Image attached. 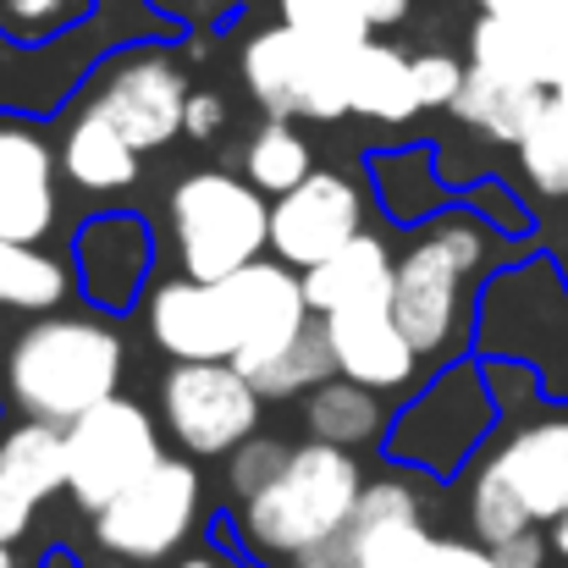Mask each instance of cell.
Wrapping results in <instances>:
<instances>
[{
    "label": "cell",
    "instance_id": "cell-1",
    "mask_svg": "<svg viewBox=\"0 0 568 568\" xmlns=\"http://www.w3.org/2000/svg\"><path fill=\"white\" fill-rule=\"evenodd\" d=\"M315 321L304 276L282 260H254L221 282L178 276L150 298V337L178 365H254Z\"/></svg>",
    "mask_w": 568,
    "mask_h": 568
},
{
    "label": "cell",
    "instance_id": "cell-32",
    "mask_svg": "<svg viewBox=\"0 0 568 568\" xmlns=\"http://www.w3.org/2000/svg\"><path fill=\"white\" fill-rule=\"evenodd\" d=\"M89 0H0V22L22 39H39V33H55L67 28Z\"/></svg>",
    "mask_w": 568,
    "mask_h": 568
},
{
    "label": "cell",
    "instance_id": "cell-42",
    "mask_svg": "<svg viewBox=\"0 0 568 568\" xmlns=\"http://www.w3.org/2000/svg\"><path fill=\"white\" fill-rule=\"evenodd\" d=\"M0 568H11V547H0Z\"/></svg>",
    "mask_w": 568,
    "mask_h": 568
},
{
    "label": "cell",
    "instance_id": "cell-6",
    "mask_svg": "<svg viewBox=\"0 0 568 568\" xmlns=\"http://www.w3.org/2000/svg\"><path fill=\"white\" fill-rule=\"evenodd\" d=\"M348 55L354 50L321 44V39L276 22L243 44V83L276 122H293V116L337 122L354 111L348 105Z\"/></svg>",
    "mask_w": 568,
    "mask_h": 568
},
{
    "label": "cell",
    "instance_id": "cell-2",
    "mask_svg": "<svg viewBox=\"0 0 568 568\" xmlns=\"http://www.w3.org/2000/svg\"><path fill=\"white\" fill-rule=\"evenodd\" d=\"M122 337L105 321L89 315H44L33 321L0 359L6 397L44 425H78L89 408L122 397Z\"/></svg>",
    "mask_w": 568,
    "mask_h": 568
},
{
    "label": "cell",
    "instance_id": "cell-10",
    "mask_svg": "<svg viewBox=\"0 0 568 568\" xmlns=\"http://www.w3.org/2000/svg\"><path fill=\"white\" fill-rule=\"evenodd\" d=\"M436 536L425 525L419 497L403 480H371L343 536L304 552L293 568H425Z\"/></svg>",
    "mask_w": 568,
    "mask_h": 568
},
{
    "label": "cell",
    "instance_id": "cell-11",
    "mask_svg": "<svg viewBox=\"0 0 568 568\" xmlns=\"http://www.w3.org/2000/svg\"><path fill=\"white\" fill-rule=\"evenodd\" d=\"M260 403L265 397L237 365H178L161 386L172 436L199 458H221V453H237L243 442H254Z\"/></svg>",
    "mask_w": 568,
    "mask_h": 568
},
{
    "label": "cell",
    "instance_id": "cell-23",
    "mask_svg": "<svg viewBox=\"0 0 568 568\" xmlns=\"http://www.w3.org/2000/svg\"><path fill=\"white\" fill-rule=\"evenodd\" d=\"M61 166L78 189L89 193H122L139 178V150L89 105L72 128H67V144H61Z\"/></svg>",
    "mask_w": 568,
    "mask_h": 568
},
{
    "label": "cell",
    "instance_id": "cell-18",
    "mask_svg": "<svg viewBox=\"0 0 568 568\" xmlns=\"http://www.w3.org/2000/svg\"><path fill=\"white\" fill-rule=\"evenodd\" d=\"M72 260L83 271V287L94 304L105 310H128L150 276V260H155V243L144 232L139 215H94L83 221L78 243H72Z\"/></svg>",
    "mask_w": 568,
    "mask_h": 568
},
{
    "label": "cell",
    "instance_id": "cell-27",
    "mask_svg": "<svg viewBox=\"0 0 568 568\" xmlns=\"http://www.w3.org/2000/svg\"><path fill=\"white\" fill-rule=\"evenodd\" d=\"M514 150H519L525 183L541 193V199H568V105H558L547 94Z\"/></svg>",
    "mask_w": 568,
    "mask_h": 568
},
{
    "label": "cell",
    "instance_id": "cell-3",
    "mask_svg": "<svg viewBox=\"0 0 568 568\" xmlns=\"http://www.w3.org/2000/svg\"><path fill=\"white\" fill-rule=\"evenodd\" d=\"M359 497H365V469L354 453L326 442L293 447L282 475L243 503V541L271 564H298L304 552L343 536Z\"/></svg>",
    "mask_w": 568,
    "mask_h": 568
},
{
    "label": "cell",
    "instance_id": "cell-14",
    "mask_svg": "<svg viewBox=\"0 0 568 568\" xmlns=\"http://www.w3.org/2000/svg\"><path fill=\"white\" fill-rule=\"evenodd\" d=\"M359 221H365V193L343 172L321 166L271 204V248L287 271H315L365 232Z\"/></svg>",
    "mask_w": 568,
    "mask_h": 568
},
{
    "label": "cell",
    "instance_id": "cell-40",
    "mask_svg": "<svg viewBox=\"0 0 568 568\" xmlns=\"http://www.w3.org/2000/svg\"><path fill=\"white\" fill-rule=\"evenodd\" d=\"M178 568H221L215 558H189V564H178Z\"/></svg>",
    "mask_w": 568,
    "mask_h": 568
},
{
    "label": "cell",
    "instance_id": "cell-34",
    "mask_svg": "<svg viewBox=\"0 0 568 568\" xmlns=\"http://www.w3.org/2000/svg\"><path fill=\"white\" fill-rule=\"evenodd\" d=\"M486 17H514V22H568V0H480Z\"/></svg>",
    "mask_w": 568,
    "mask_h": 568
},
{
    "label": "cell",
    "instance_id": "cell-4",
    "mask_svg": "<svg viewBox=\"0 0 568 568\" xmlns=\"http://www.w3.org/2000/svg\"><path fill=\"white\" fill-rule=\"evenodd\" d=\"M486 260V232L469 215L436 221L403 260H397V287H392V315L403 337L425 354L453 348L464 326V287Z\"/></svg>",
    "mask_w": 568,
    "mask_h": 568
},
{
    "label": "cell",
    "instance_id": "cell-13",
    "mask_svg": "<svg viewBox=\"0 0 568 568\" xmlns=\"http://www.w3.org/2000/svg\"><path fill=\"white\" fill-rule=\"evenodd\" d=\"M189 78L178 72L172 55L161 50H139V55H122L105 78H100V94H94V111L144 155V150H161L183 133V116H189Z\"/></svg>",
    "mask_w": 568,
    "mask_h": 568
},
{
    "label": "cell",
    "instance_id": "cell-35",
    "mask_svg": "<svg viewBox=\"0 0 568 568\" xmlns=\"http://www.w3.org/2000/svg\"><path fill=\"white\" fill-rule=\"evenodd\" d=\"M221 122H226V105H221V94H210V89H199V94H193V100H189V116H183V133L204 144V139H215V133H221Z\"/></svg>",
    "mask_w": 568,
    "mask_h": 568
},
{
    "label": "cell",
    "instance_id": "cell-33",
    "mask_svg": "<svg viewBox=\"0 0 568 568\" xmlns=\"http://www.w3.org/2000/svg\"><path fill=\"white\" fill-rule=\"evenodd\" d=\"M464 78H469V67H458V61L442 55V50L414 55V89H419V105H447V111H453V100L464 94Z\"/></svg>",
    "mask_w": 568,
    "mask_h": 568
},
{
    "label": "cell",
    "instance_id": "cell-15",
    "mask_svg": "<svg viewBox=\"0 0 568 568\" xmlns=\"http://www.w3.org/2000/svg\"><path fill=\"white\" fill-rule=\"evenodd\" d=\"M480 475L514 497L530 525H558L568 514V419H536L514 430L480 464Z\"/></svg>",
    "mask_w": 568,
    "mask_h": 568
},
{
    "label": "cell",
    "instance_id": "cell-8",
    "mask_svg": "<svg viewBox=\"0 0 568 568\" xmlns=\"http://www.w3.org/2000/svg\"><path fill=\"white\" fill-rule=\"evenodd\" d=\"M536 332L547 343L541 381L568 392V293L558 287L552 265H519L491 282L480 304V348L503 365H536Z\"/></svg>",
    "mask_w": 568,
    "mask_h": 568
},
{
    "label": "cell",
    "instance_id": "cell-7",
    "mask_svg": "<svg viewBox=\"0 0 568 568\" xmlns=\"http://www.w3.org/2000/svg\"><path fill=\"white\" fill-rule=\"evenodd\" d=\"M161 430L133 397H111L67 425V491L83 514L111 508L128 486H139L161 464Z\"/></svg>",
    "mask_w": 568,
    "mask_h": 568
},
{
    "label": "cell",
    "instance_id": "cell-22",
    "mask_svg": "<svg viewBox=\"0 0 568 568\" xmlns=\"http://www.w3.org/2000/svg\"><path fill=\"white\" fill-rule=\"evenodd\" d=\"M348 105L354 116H371V122H408L414 111H425L414 89V55H403L397 44L365 39L348 55Z\"/></svg>",
    "mask_w": 568,
    "mask_h": 568
},
{
    "label": "cell",
    "instance_id": "cell-28",
    "mask_svg": "<svg viewBox=\"0 0 568 568\" xmlns=\"http://www.w3.org/2000/svg\"><path fill=\"white\" fill-rule=\"evenodd\" d=\"M67 298V265L33 243L0 237V310H55Z\"/></svg>",
    "mask_w": 568,
    "mask_h": 568
},
{
    "label": "cell",
    "instance_id": "cell-31",
    "mask_svg": "<svg viewBox=\"0 0 568 568\" xmlns=\"http://www.w3.org/2000/svg\"><path fill=\"white\" fill-rule=\"evenodd\" d=\"M293 458V447L287 442H271V436H254V442H243L237 453H232V491L248 503V497H260L276 475H282V464Z\"/></svg>",
    "mask_w": 568,
    "mask_h": 568
},
{
    "label": "cell",
    "instance_id": "cell-20",
    "mask_svg": "<svg viewBox=\"0 0 568 568\" xmlns=\"http://www.w3.org/2000/svg\"><path fill=\"white\" fill-rule=\"evenodd\" d=\"M326 337H332L343 381H359L371 392H392V386L414 381L419 348L403 337V326H397V315L386 304L381 310H337V315H326Z\"/></svg>",
    "mask_w": 568,
    "mask_h": 568
},
{
    "label": "cell",
    "instance_id": "cell-12",
    "mask_svg": "<svg viewBox=\"0 0 568 568\" xmlns=\"http://www.w3.org/2000/svg\"><path fill=\"white\" fill-rule=\"evenodd\" d=\"M497 397L480 386L475 365H458L436 386L419 392V403L392 425V453L403 464H425V469H453L486 430H491Z\"/></svg>",
    "mask_w": 568,
    "mask_h": 568
},
{
    "label": "cell",
    "instance_id": "cell-39",
    "mask_svg": "<svg viewBox=\"0 0 568 568\" xmlns=\"http://www.w3.org/2000/svg\"><path fill=\"white\" fill-rule=\"evenodd\" d=\"M552 547H558V552H564V558H568V514H564V519H558V525H552Z\"/></svg>",
    "mask_w": 568,
    "mask_h": 568
},
{
    "label": "cell",
    "instance_id": "cell-38",
    "mask_svg": "<svg viewBox=\"0 0 568 568\" xmlns=\"http://www.w3.org/2000/svg\"><path fill=\"white\" fill-rule=\"evenodd\" d=\"M359 11H365L371 28H392V22L408 17V0H359Z\"/></svg>",
    "mask_w": 568,
    "mask_h": 568
},
{
    "label": "cell",
    "instance_id": "cell-30",
    "mask_svg": "<svg viewBox=\"0 0 568 568\" xmlns=\"http://www.w3.org/2000/svg\"><path fill=\"white\" fill-rule=\"evenodd\" d=\"M282 22L321 39V44H337V50H359L376 33L365 22L359 0H282Z\"/></svg>",
    "mask_w": 568,
    "mask_h": 568
},
{
    "label": "cell",
    "instance_id": "cell-5",
    "mask_svg": "<svg viewBox=\"0 0 568 568\" xmlns=\"http://www.w3.org/2000/svg\"><path fill=\"white\" fill-rule=\"evenodd\" d=\"M172 237L193 282H221L271 248V204L254 183L193 172L172 189Z\"/></svg>",
    "mask_w": 568,
    "mask_h": 568
},
{
    "label": "cell",
    "instance_id": "cell-43",
    "mask_svg": "<svg viewBox=\"0 0 568 568\" xmlns=\"http://www.w3.org/2000/svg\"><path fill=\"white\" fill-rule=\"evenodd\" d=\"M161 6H183V0H161Z\"/></svg>",
    "mask_w": 568,
    "mask_h": 568
},
{
    "label": "cell",
    "instance_id": "cell-37",
    "mask_svg": "<svg viewBox=\"0 0 568 568\" xmlns=\"http://www.w3.org/2000/svg\"><path fill=\"white\" fill-rule=\"evenodd\" d=\"M425 568H497V558L491 547H475V541H436Z\"/></svg>",
    "mask_w": 568,
    "mask_h": 568
},
{
    "label": "cell",
    "instance_id": "cell-25",
    "mask_svg": "<svg viewBox=\"0 0 568 568\" xmlns=\"http://www.w3.org/2000/svg\"><path fill=\"white\" fill-rule=\"evenodd\" d=\"M304 425H310L315 442L348 453V447H365V442H376L386 430V408H381L376 392L359 386V381H326V386H315L304 397Z\"/></svg>",
    "mask_w": 568,
    "mask_h": 568
},
{
    "label": "cell",
    "instance_id": "cell-29",
    "mask_svg": "<svg viewBox=\"0 0 568 568\" xmlns=\"http://www.w3.org/2000/svg\"><path fill=\"white\" fill-rule=\"evenodd\" d=\"M243 166H248V183H254V189L276 193V199L293 193L315 172V166H310V144L293 133V122H276V116L248 139V161H243Z\"/></svg>",
    "mask_w": 568,
    "mask_h": 568
},
{
    "label": "cell",
    "instance_id": "cell-21",
    "mask_svg": "<svg viewBox=\"0 0 568 568\" xmlns=\"http://www.w3.org/2000/svg\"><path fill=\"white\" fill-rule=\"evenodd\" d=\"M392 287H397V260L386 254L376 232H359L343 254L304 271V298L321 321L337 310H381V304L392 310Z\"/></svg>",
    "mask_w": 568,
    "mask_h": 568
},
{
    "label": "cell",
    "instance_id": "cell-9",
    "mask_svg": "<svg viewBox=\"0 0 568 568\" xmlns=\"http://www.w3.org/2000/svg\"><path fill=\"white\" fill-rule=\"evenodd\" d=\"M199 525V475L189 458H161L139 486H128L111 508L94 514V541L128 564L172 558Z\"/></svg>",
    "mask_w": 568,
    "mask_h": 568
},
{
    "label": "cell",
    "instance_id": "cell-24",
    "mask_svg": "<svg viewBox=\"0 0 568 568\" xmlns=\"http://www.w3.org/2000/svg\"><path fill=\"white\" fill-rule=\"evenodd\" d=\"M243 376L254 381L260 397H310L315 386L337 376V354H332V337H326V321L315 315L293 343H282L276 354L243 365Z\"/></svg>",
    "mask_w": 568,
    "mask_h": 568
},
{
    "label": "cell",
    "instance_id": "cell-17",
    "mask_svg": "<svg viewBox=\"0 0 568 568\" xmlns=\"http://www.w3.org/2000/svg\"><path fill=\"white\" fill-rule=\"evenodd\" d=\"M469 67L552 94L568 78V22H514L480 17L469 33Z\"/></svg>",
    "mask_w": 568,
    "mask_h": 568
},
{
    "label": "cell",
    "instance_id": "cell-36",
    "mask_svg": "<svg viewBox=\"0 0 568 568\" xmlns=\"http://www.w3.org/2000/svg\"><path fill=\"white\" fill-rule=\"evenodd\" d=\"M491 558H497V568H547V541L536 530H525V536L491 547Z\"/></svg>",
    "mask_w": 568,
    "mask_h": 568
},
{
    "label": "cell",
    "instance_id": "cell-19",
    "mask_svg": "<svg viewBox=\"0 0 568 568\" xmlns=\"http://www.w3.org/2000/svg\"><path fill=\"white\" fill-rule=\"evenodd\" d=\"M55 226V155L28 128L0 122V237L39 243Z\"/></svg>",
    "mask_w": 568,
    "mask_h": 568
},
{
    "label": "cell",
    "instance_id": "cell-41",
    "mask_svg": "<svg viewBox=\"0 0 568 568\" xmlns=\"http://www.w3.org/2000/svg\"><path fill=\"white\" fill-rule=\"evenodd\" d=\"M552 100H558V105H568V78L558 83V89H552Z\"/></svg>",
    "mask_w": 568,
    "mask_h": 568
},
{
    "label": "cell",
    "instance_id": "cell-26",
    "mask_svg": "<svg viewBox=\"0 0 568 568\" xmlns=\"http://www.w3.org/2000/svg\"><path fill=\"white\" fill-rule=\"evenodd\" d=\"M541 89H525V83H508V78H491L480 67H469L464 78V94L453 100V116L469 122L475 133L497 139V144H519V133L530 128V116L541 111Z\"/></svg>",
    "mask_w": 568,
    "mask_h": 568
},
{
    "label": "cell",
    "instance_id": "cell-16",
    "mask_svg": "<svg viewBox=\"0 0 568 568\" xmlns=\"http://www.w3.org/2000/svg\"><path fill=\"white\" fill-rule=\"evenodd\" d=\"M67 491V430L28 419L0 436V547L28 536L39 503Z\"/></svg>",
    "mask_w": 568,
    "mask_h": 568
}]
</instances>
